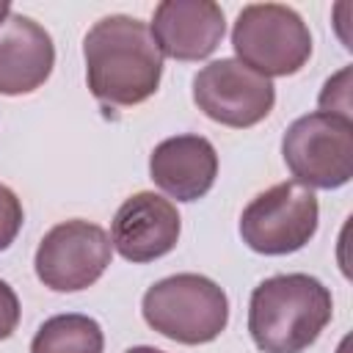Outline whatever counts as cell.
Here are the masks:
<instances>
[{
  "label": "cell",
  "mask_w": 353,
  "mask_h": 353,
  "mask_svg": "<svg viewBox=\"0 0 353 353\" xmlns=\"http://www.w3.org/2000/svg\"><path fill=\"white\" fill-rule=\"evenodd\" d=\"M113 256L110 234L83 218L55 223L39 243L33 268L52 292H80L99 281Z\"/></svg>",
  "instance_id": "cell-7"
},
{
  "label": "cell",
  "mask_w": 353,
  "mask_h": 353,
  "mask_svg": "<svg viewBox=\"0 0 353 353\" xmlns=\"http://www.w3.org/2000/svg\"><path fill=\"white\" fill-rule=\"evenodd\" d=\"M237 61L262 77H290L312 55V33L301 14L281 3L245 6L232 28Z\"/></svg>",
  "instance_id": "cell-4"
},
{
  "label": "cell",
  "mask_w": 353,
  "mask_h": 353,
  "mask_svg": "<svg viewBox=\"0 0 353 353\" xmlns=\"http://www.w3.org/2000/svg\"><path fill=\"white\" fill-rule=\"evenodd\" d=\"M85 83L91 94L116 108L149 99L163 77V55L146 22L110 14L91 25L83 39Z\"/></svg>",
  "instance_id": "cell-1"
},
{
  "label": "cell",
  "mask_w": 353,
  "mask_h": 353,
  "mask_svg": "<svg viewBox=\"0 0 353 353\" xmlns=\"http://www.w3.org/2000/svg\"><path fill=\"white\" fill-rule=\"evenodd\" d=\"M8 14H11V6H8L6 0H0V22H3V19L8 17Z\"/></svg>",
  "instance_id": "cell-18"
},
{
  "label": "cell",
  "mask_w": 353,
  "mask_h": 353,
  "mask_svg": "<svg viewBox=\"0 0 353 353\" xmlns=\"http://www.w3.org/2000/svg\"><path fill=\"white\" fill-rule=\"evenodd\" d=\"M55 47L50 33L25 14H8L0 22V94H30L50 77Z\"/></svg>",
  "instance_id": "cell-11"
},
{
  "label": "cell",
  "mask_w": 353,
  "mask_h": 353,
  "mask_svg": "<svg viewBox=\"0 0 353 353\" xmlns=\"http://www.w3.org/2000/svg\"><path fill=\"white\" fill-rule=\"evenodd\" d=\"M149 30L160 55L201 61L218 50L226 19L223 8L212 0H163L152 14Z\"/></svg>",
  "instance_id": "cell-10"
},
{
  "label": "cell",
  "mask_w": 353,
  "mask_h": 353,
  "mask_svg": "<svg viewBox=\"0 0 353 353\" xmlns=\"http://www.w3.org/2000/svg\"><path fill=\"white\" fill-rule=\"evenodd\" d=\"M141 312L160 336L179 345H207L229 323V298L201 273H174L143 292Z\"/></svg>",
  "instance_id": "cell-3"
},
{
  "label": "cell",
  "mask_w": 353,
  "mask_h": 353,
  "mask_svg": "<svg viewBox=\"0 0 353 353\" xmlns=\"http://www.w3.org/2000/svg\"><path fill=\"white\" fill-rule=\"evenodd\" d=\"M124 353H165V350L152 347V345H135V347H130V350H124Z\"/></svg>",
  "instance_id": "cell-17"
},
{
  "label": "cell",
  "mask_w": 353,
  "mask_h": 353,
  "mask_svg": "<svg viewBox=\"0 0 353 353\" xmlns=\"http://www.w3.org/2000/svg\"><path fill=\"white\" fill-rule=\"evenodd\" d=\"M105 334L88 314L66 312L44 320L30 342V353H102Z\"/></svg>",
  "instance_id": "cell-13"
},
{
  "label": "cell",
  "mask_w": 353,
  "mask_h": 353,
  "mask_svg": "<svg viewBox=\"0 0 353 353\" xmlns=\"http://www.w3.org/2000/svg\"><path fill=\"white\" fill-rule=\"evenodd\" d=\"M152 182L176 201H196L210 193L218 176V152L204 135H174L149 154Z\"/></svg>",
  "instance_id": "cell-12"
},
{
  "label": "cell",
  "mask_w": 353,
  "mask_h": 353,
  "mask_svg": "<svg viewBox=\"0 0 353 353\" xmlns=\"http://www.w3.org/2000/svg\"><path fill=\"white\" fill-rule=\"evenodd\" d=\"M281 157L303 188L336 190L353 176V121L320 110L306 113L287 127Z\"/></svg>",
  "instance_id": "cell-5"
},
{
  "label": "cell",
  "mask_w": 353,
  "mask_h": 353,
  "mask_svg": "<svg viewBox=\"0 0 353 353\" xmlns=\"http://www.w3.org/2000/svg\"><path fill=\"white\" fill-rule=\"evenodd\" d=\"M19 314H22V309H19V298H17L14 287L0 279V342L17 331Z\"/></svg>",
  "instance_id": "cell-16"
},
{
  "label": "cell",
  "mask_w": 353,
  "mask_h": 353,
  "mask_svg": "<svg viewBox=\"0 0 353 353\" xmlns=\"http://www.w3.org/2000/svg\"><path fill=\"white\" fill-rule=\"evenodd\" d=\"M331 290L309 273L259 281L248 301V334L262 353H301L331 323Z\"/></svg>",
  "instance_id": "cell-2"
},
{
  "label": "cell",
  "mask_w": 353,
  "mask_h": 353,
  "mask_svg": "<svg viewBox=\"0 0 353 353\" xmlns=\"http://www.w3.org/2000/svg\"><path fill=\"white\" fill-rule=\"evenodd\" d=\"M22 221H25V212H22L19 196L0 182V251H6L17 240Z\"/></svg>",
  "instance_id": "cell-15"
},
{
  "label": "cell",
  "mask_w": 353,
  "mask_h": 353,
  "mask_svg": "<svg viewBox=\"0 0 353 353\" xmlns=\"http://www.w3.org/2000/svg\"><path fill=\"white\" fill-rule=\"evenodd\" d=\"M182 232V218L176 207L160 193L141 190L116 210L110 226L113 248L135 265L154 262L174 251Z\"/></svg>",
  "instance_id": "cell-9"
},
{
  "label": "cell",
  "mask_w": 353,
  "mask_h": 353,
  "mask_svg": "<svg viewBox=\"0 0 353 353\" xmlns=\"http://www.w3.org/2000/svg\"><path fill=\"white\" fill-rule=\"evenodd\" d=\"M317 196L301 182H279L256 193L240 215L243 243L265 256L301 251L317 232Z\"/></svg>",
  "instance_id": "cell-6"
},
{
  "label": "cell",
  "mask_w": 353,
  "mask_h": 353,
  "mask_svg": "<svg viewBox=\"0 0 353 353\" xmlns=\"http://www.w3.org/2000/svg\"><path fill=\"white\" fill-rule=\"evenodd\" d=\"M193 102L207 119L223 127L245 130L268 119L276 102V88L268 77L248 69L237 58H221L196 72Z\"/></svg>",
  "instance_id": "cell-8"
},
{
  "label": "cell",
  "mask_w": 353,
  "mask_h": 353,
  "mask_svg": "<svg viewBox=\"0 0 353 353\" xmlns=\"http://www.w3.org/2000/svg\"><path fill=\"white\" fill-rule=\"evenodd\" d=\"M320 113H331V116H342L350 119V66L339 69L334 77L325 80L323 91H320Z\"/></svg>",
  "instance_id": "cell-14"
}]
</instances>
